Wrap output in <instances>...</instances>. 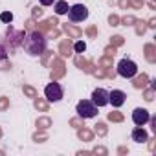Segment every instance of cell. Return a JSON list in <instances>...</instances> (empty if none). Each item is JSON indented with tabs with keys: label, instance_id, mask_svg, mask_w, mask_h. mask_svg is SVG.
<instances>
[{
	"label": "cell",
	"instance_id": "obj_1",
	"mask_svg": "<svg viewBox=\"0 0 156 156\" xmlns=\"http://www.w3.org/2000/svg\"><path fill=\"white\" fill-rule=\"evenodd\" d=\"M24 50L30 53V55H41V53H44V50H46V39H44V35L42 33H39V31H33V33H30L26 39H24Z\"/></svg>",
	"mask_w": 156,
	"mask_h": 156
},
{
	"label": "cell",
	"instance_id": "obj_2",
	"mask_svg": "<svg viewBox=\"0 0 156 156\" xmlns=\"http://www.w3.org/2000/svg\"><path fill=\"white\" fill-rule=\"evenodd\" d=\"M75 112L79 114L83 119H90L98 116V107L92 103V99H81L75 107Z\"/></svg>",
	"mask_w": 156,
	"mask_h": 156
},
{
	"label": "cell",
	"instance_id": "obj_3",
	"mask_svg": "<svg viewBox=\"0 0 156 156\" xmlns=\"http://www.w3.org/2000/svg\"><path fill=\"white\" fill-rule=\"evenodd\" d=\"M66 15L72 22H83V20L88 19V8L85 4H73V6L68 8Z\"/></svg>",
	"mask_w": 156,
	"mask_h": 156
},
{
	"label": "cell",
	"instance_id": "obj_4",
	"mask_svg": "<svg viewBox=\"0 0 156 156\" xmlns=\"http://www.w3.org/2000/svg\"><path fill=\"white\" fill-rule=\"evenodd\" d=\"M118 73L125 79H132V77L138 73V64L130 59H121L118 62Z\"/></svg>",
	"mask_w": 156,
	"mask_h": 156
},
{
	"label": "cell",
	"instance_id": "obj_5",
	"mask_svg": "<svg viewBox=\"0 0 156 156\" xmlns=\"http://www.w3.org/2000/svg\"><path fill=\"white\" fill-rule=\"evenodd\" d=\"M44 96H46V99H48L50 103H59V101L64 98V90H62L61 83H55V81H53V83L46 85Z\"/></svg>",
	"mask_w": 156,
	"mask_h": 156
},
{
	"label": "cell",
	"instance_id": "obj_6",
	"mask_svg": "<svg viewBox=\"0 0 156 156\" xmlns=\"http://www.w3.org/2000/svg\"><path fill=\"white\" fill-rule=\"evenodd\" d=\"M92 103H94L98 108L107 107V105H108V90H105V88H96V90L92 92Z\"/></svg>",
	"mask_w": 156,
	"mask_h": 156
},
{
	"label": "cell",
	"instance_id": "obj_7",
	"mask_svg": "<svg viewBox=\"0 0 156 156\" xmlns=\"http://www.w3.org/2000/svg\"><path fill=\"white\" fill-rule=\"evenodd\" d=\"M132 121H134V125L143 127L147 121H151V114H149V110H147V108H141V107L134 108V110H132Z\"/></svg>",
	"mask_w": 156,
	"mask_h": 156
},
{
	"label": "cell",
	"instance_id": "obj_8",
	"mask_svg": "<svg viewBox=\"0 0 156 156\" xmlns=\"http://www.w3.org/2000/svg\"><path fill=\"white\" fill-rule=\"evenodd\" d=\"M125 101H127V94L123 90H112V92H108V105H112L114 108L123 107Z\"/></svg>",
	"mask_w": 156,
	"mask_h": 156
},
{
	"label": "cell",
	"instance_id": "obj_9",
	"mask_svg": "<svg viewBox=\"0 0 156 156\" xmlns=\"http://www.w3.org/2000/svg\"><path fill=\"white\" fill-rule=\"evenodd\" d=\"M130 138H132V141H136V143H145V141H149V134H147V130H145L143 127H138V125L132 129Z\"/></svg>",
	"mask_w": 156,
	"mask_h": 156
},
{
	"label": "cell",
	"instance_id": "obj_10",
	"mask_svg": "<svg viewBox=\"0 0 156 156\" xmlns=\"http://www.w3.org/2000/svg\"><path fill=\"white\" fill-rule=\"evenodd\" d=\"M68 8H70V6L64 2V0H59V2H55V13H57V15H66Z\"/></svg>",
	"mask_w": 156,
	"mask_h": 156
},
{
	"label": "cell",
	"instance_id": "obj_11",
	"mask_svg": "<svg viewBox=\"0 0 156 156\" xmlns=\"http://www.w3.org/2000/svg\"><path fill=\"white\" fill-rule=\"evenodd\" d=\"M0 20H2V22H11L13 20V13H9V11L2 13V15H0Z\"/></svg>",
	"mask_w": 156,
	"mask_h": 156
},
{
	"label": "cell",
	"instance_id": "obj_12",
	"mask_svg": "<svg viewBox=\"0 0 156 156\" xmlns=\"http://www.w3.org/2000/svg\"><path fill=\"white\" fill-rule=\"evenodd\" d=\"M85 50H87V44H85V42H81V41L75 42V51H77V53H81V51H85Z\"/></svg>",
	"mask_w": 156,
	"mask_h": 156
},
{
	"label": "cell",
	"instance_id": "obj_13",
	"mask_svg": "<svg viewBox=\"0 0 156 156\" xmlns=\"http://www.w3.org/2000/svg\"><path fill=\"white\" fill-rule=\"evenodd\" d=\"M39 2H41V6L48 8V6H53L55 4V0H39Z\"/></svg>",
	"mask_w": 156,
	"mask_h": 156
},
{
	"label": "cell",
	"instance_id": "obj_14",
	"mask_svg": "<svg viewBox=\"0 0 156 156\" xmlns=\"http://www.w3.org/2000/svg\"><path fill=\"white\" fill-rule=\"evenodd\" d=\"M8 57V51H6V48L4 46H0V61H4Z\"/></svg>",
	"mask_w": 156,
	"mask_h": 156
}]
</instances>
